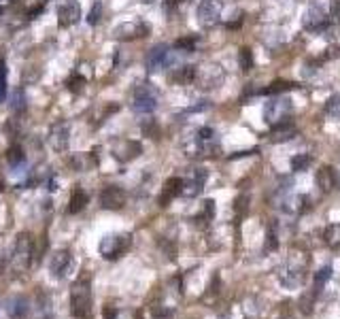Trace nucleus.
<instances>
[{
  "label": "nucleus",
  "instance_id": "31",
  "mask_svg": "<svg viewBox=\"0 0 340 319\" xmlns=\"http://www.w3.org/2000/svg\"><path fill=\"white\" fill-rule=\"evenodd\" d=\"M83 83H85V79H83V77H73V79H70V85H68V87L73 89V92H79Z\"/></svg>",
  "mask_w": 340,
  "mask_h": 319
},
{
  "label": "nucleus",
  "instance_id": "28",
  "mask_svg": "<svg viewBox=\"0 0 340 319\" xmlns=\"http://www.w3.org/2000/svg\"><path fill=\"white\" fill-rule=\"evenodd\" d=\"M4 94H6V66L4 62H0V102L4 100Z\"/></svg>",
  "mask_w": 340,
  "mask_h": 319
},
{
  "label": "nucleus",
  "instance_id": "17",
  "mask_svg": "<svg viewBox=\"0 0 340 319\" xmlns=\"http://www.w3.org/2000/svg\"><path fill=\"white\" fill-rule=\"evenodd\" d=\"M293 136V126L289 121H279L272 130V140H287Z\"/></svg>",
  "mask_w": 340,
  "mask_h": 319
},
{
  "label": "nucleus",
  "instance_id": "29",
  "mask_svg": "<svg viewBox=\"0 0 340 319\" xmlns=\"http://www.w3.org/2000/svg\"><path fill=\"white\" fill-rule=\"evenodd\" d=\"M328 113L332 115V117L340 119V98H338V96H334V98L328 102Z\"/></svg>",
  "mask_w": 340,
  "mask_h": 319
},
{
  "label": "nucleus",
  "instance_id": "30",
  "mask_svg": "<svg viewBox=\"0 0 340 319\" xmlns=\"http://www.w3.org/2000/svg\"><path fill=\"white\" fill-rule=\"evenodd\" d=\"M177 47L179 49H185V51H191V49H194V38H179Z\"/></svg>",
  "mask_w": 340,
  "mask_h": 319
},
{
  "label": "nucleus",
  "instance_id": "14",
  "mask_svg": "<svg viewBox=\"0 0 340 319\" xmlns=\"http://www.w3.org/2000/svg\"><path fill=\"white\" fill-rule=\"evenodd\" d=\"M6 311H9V317L11 319H24L28 315L30 311V300L26 296H15L9 300V306H6Z\"/></svg>",
  "mask_w": 340,
  "mask_h": 319
},
{
  "label": "nucleus",
  "instance_id": "22",
  "mask_svg": "<svg viewBox=\"0 0 340 319\" xmlns=\"http://www.w3.org/2000/svg\"><path fill=\"white\" fill-rule=\"evenodd\" d=\"M238 64H240L242 70H251V66H253V55H251V49H249V47H242L238 51Z\"/></svg>",
  "mask_w": 340,
  "mask_h": 319
},
{
  "label": "nucleus",
  "instance_id": "19",
  "mask_svg": "<svg viewBox=\"0 0 340 319\" xmlns=\"http://www.w3.org/2000/svg\"><path fill=\"white\" fill-rule=\"evenodd\" d=\"M70 164H73L79 172H83V170H87L89 166H94L96 160H89V156H85V153H77V156L70 158Z\"/></svg>",
  "mask_w": 340,
  "mask_h": 319
},
{
  "label": "nucleus",
  "instance_id": "27",
  "mask_svg": "<svg viewBox=\"0 0 340 319\" xmlns=\"http://www.w3.org/2000/svg\"><path fill=\"white\" fill-rule=\"evenodd\" d=\"M332 277V266H325V268H321V270L317 272V277H315V283H317V287H323V283L328 281Z\"/></svg>",
  "mask_w": 340,
  "mask_h": 319
},
{
  "label": "nucleus",
  "instance_id": "33",
  "mask_svg": "<svg viewBox=\"0 0 340 319\" xmlns=\"http://www.w3.org/2000/svg\"><path fill=\"white\" fill-rule=\"evenodd\" d=\"M0 191H2V181H0Z\"/></svg>",
  "mask_w": 340,
  "mask_h": 319
},
{
  "label": "nucleus",
  "instance_id": "20",
  "mask_svg": "<svg viewBox=\"0 0 340 319\" xmlns=\"http://www.w3.org/2000/svg\"><path fill=\"white\" fill-rule=\"evenodd\" d=\"M309 164H311V156H306V153H298V156L291 158V170H296V172L306 170Z\"/></svg>",
  "mask_w": 340,
  "mask_h": 319
},
{
  "label": "nucleus",
  "instance_id": "24",
  "mask_svg": "<svg viewBox=\"0 0 340 319\" xmlns=\"http://www.w3.org/2000/svg\"><path fill=\"white\" fill-rule=\"evenodd\" d=\"M6 160H9L11 166H17V164H24V151L19 147H11L9 153H6Z\"/></svg>",
  "mask_w": 340,
  "mask_h": 319
},
{
  "label": "nucleus",
  "instance_id": "34",
  "mask_svg": "<svg viewBox=\"0 0 340 319\" xmlns=\"http://www.w3.org/2000/svg\"><path fill=\"white\" fill-rule=\"evenodd\" d=\"M143 2H153V0H143Z\"/></svg>",
  "mask_w": 340,
  "mask_h": 319
},
{
  "label": "nucleus",
  "instance_id": "32",
  "mask_svg": "<svg viewBox=\"0 0 340 319\" xmlns=\"http://www.w3.org/2000/svg\"><path fill=\"white\" fill-rule=\"evenodd\" d=\"M105 319H115V309H105Z\"/></svg>",
  "mask_w": 340,
  "mask_h": 319
},
{
  "label": "nucleus",
  "instance_id": "5",
  "mask_svg": "<svg viewBox=\"0 0 340 319\" xmlns=\"http://www.w3.org/2000/svg\"><path fill=\"white\" fill-rule=\"evenodd\" d=\"M73 266H75L73 255H70V251H66V249L55 251L49 260V272H51V277H55V279H64L70 270H73Z\"/></svg>",
  "mask_w": 340,
  "mask_h": 319
},
{
  "label": "nucleus",
  "instance_id": "2",
  "mask_svg": "<svg viewBox=\"0 0 340 319\" xmlns=\"http://www.w3.org/2000/svg\"><path fill=\"white\" fill-rule=\"evenodd\" d=\"M32 262H34V242L28 234H19L15 240V249H13V268L22 272Z\"/></svg>",
  "mask_w": 340,
  "mask_h": 319
},
{
  "label": "nucleus",
  "instance_id": "11",
  "mask_svg": "<svg viewBox=\"0 0 340 319\" xmlns=\"http://www.w3.org/2000/svg\"><path fill=\"white\" fill-rule=\"evenodd\" d=\"M168 60V47L166 45H157V47H153L149 51V55H147V70L149 73H156L159 70Z\"/></svg>",
  "mask_w": 340,
  "mask_h": 319
},
{
  "label": "nucleus",
  "instance_id": "1",
  "mask_svg": "<svg viewBox=\"0 0 340 319\" xmlns=\"http://www.w3.org/2000/svg\"><path fill=\"white\" fill-rule=\"evenodd\" d=\"M70 313L77 319H92V293H89V279L81 277L75 281L70 292Z\"/></svg>",
  "mask_w": 340,
  "mask_h": 319
},
{
  "label": "nucleus",
  "instance_id": "16",
  "mask_svg": "<svg viewBox=\"0 0 340 319\" xmlns=\"http://www.w3.org/2000/svg\"><path fill=\"white\" fill-rule=\"evenodd\" d=\"M87 204V194L81 187H75L73 194H70V202H68V213L77 215L79 211H83V207Z\"/></svg>",
  "mask_w": 340,
  "mask_h": 319
},
{
  "label": "nucleus",
  "instance_id": "21",
  "mask_svg": "<svg viewBox=\"0 0 340 319\" xmlns=\"http://www.w3.org/2000/svg\"><path fill=\"white\" fill-rule=\"evenodd\" d=\"M194 77H196V68L194 66H183V68H179L177 73H175V81H179V83H189Z\"/></svg>",
  "mask_w": 340,
  "mask_h": 319
},
{
  "label": "nucleus",
  "instance_id": "25",
  "mask_svg": "<svg viewBox=\"0 0 340 319\" xmlns=\"http://www.w3.org/2000/svg\"><path fill=\"white\" fill-rule=\"evenodd\" d=\"M100 15H102V2H94L92 11H89V15H87V24L89 26H96V24L100 22Z\"/></svg>",
  "mask_w": 340,
  "mask_h": 319
},
{
  "label": "nucleus",
  "instance_id": "12",
  "mask_svg": "<svg viewBox=\"0 0 340 319\" xmlns=\"http://www.w3.org/2000/svg\"><path fill=\"white\" fill-rule=\"evenodd\" d=\"M183 187H185L183 179H179V177H172V179H168V181L164 183L162 196H159V202H162V207H166V204H168V202H170L175 196L183 194Z\"/></svg>",
  "mask_w": 340,
  "mask_h": 319
},
{
  "label": "nucleus",
  "instance_id": "7",
  "mask_svg": "<svg viewBox=\"0 0 340 319\" xmlns=\"http://www.w3.org/2000/svg\"><path fill=\"white\" fill-rule=\"evenodd\" d=\"M221 15V0H202L198 6V19L202 26H213Z\"/></svg>",
  "mask_w": 340,
  "mask_h": 319
},
{
  "label": "nucleus",
  "instance_id": "15",
  "mask_svg": "<svg viewBox=\"0 0 340 319\" xmlns=\"http://www.w3.org/2000/svg\"><path fill=\"white\" fill-rule=\"evenodd\" d=\"M336 183H338V177H336V170L332 168V166H323V168H319V172H317V185L323 191L334 189Z\"/></svg>",
  "mask_w": 340,
  "mask_h": 319
},
{
  "label": "nucleus",
  "instance_id": "6",
  "mask_svg": "<svg viewBox=\"0 0 340 319\" xmlns=\"http://www.w3.org/2000/svg\"><path fill=\"white\" fill-rule=\"evenodd\" d=\"M68 140H70V126L68 124L57 121L55 126H51V130H49V145L53 147L57 153L66 151Z\"/></svg>",
  "mask_w": 340,
  "mask_h": 319
},
{
  "label": "nucleus",
  "instance_id": "3",
  "mask_svg": "<svg viewBox=\"0 0 340 319\" xmlns=\"http://www.w3.org/2000/svg\"><path fill=\"white\" fill-rule=\"evenodd\" d=\"M130 242H132L130 234H108V236H105V239L100 240L98 251H100L102 258L115 260V258H119L124 251H128Z\"/></svg>",
  "mask_w": 340,
  "mask_h": 319
},
{
  "label": "nucleus",
  "instance_id": "13",
  "mask_svg": "<svg viewBox=\"0 0 340 319\" xmlns=\"http://www.w3.org/2000/svg\"><path fill=\"white\" fill-rule=\"evenodd\" d=\"M323 24H325V11H323V6H319V4L309 6L306 13H304V26H306V28L317 30V28H321Z\"/></svg>",
  "mask_w": 340,
  "mask_h": 319
},
{
  "label": "nucleus",
  "instance_id": "4",
  "mask_svg": "<svg viewBox=\"0 0 340 319\" xmlns=\"http://www.w3.org/2000/svg\"><path fill=\"white\" fill-rule=\"evenodd\" d=\"M132 106L136 113H153L157 106V94L153 92V87H149V85H140L136 92H134Z\"/></svg>",
  "mask_w": 340,
  "mask_h": 319
},
{
  "label": "nucleus",
  "instance_id": "23",
  "mask_svg": "<svg viewBox=\"0 0 340 319\" xmlns=\"http://www.w3.org/2000/svg\"><path fill=\"white\" fill-rule=\"evenodd\" d=\"M11 108L17 113H22L26 108V96H24V89H15V94H13L11 98Z\"/></svg>",
  "mask_w": 340,
  "mask_h": 319
},
{
  "label": "nucleus",
  "instance_id": "10",
  "mask_svg": "<svg viewBox=\"0 0 340 319\" xmlns=\"http://www.w3.org/2000/svg\"><path fill=\"white\" fill-rule=\"evenodd\" d=\"M289 108H291V105H289V100H274V102H268L266 105V121L268 124H274V121H279L281 119H285V115L289 113Z\"/></svg>",
  "mask_w": 340,
  "mask_h": 319
},
{
  "label": "nucleus",
  "instance_id": "26",
  "mask_svg": "<svg viewBox=\"0 0 340 319\" xmlns=\"http://www.w3.org/2000/svg\"><path fill=\"white\" fill-rule=\"evenodd\" d=\"M293 85L291 83H287V81H274V83H270V87L266 89L268 94H281V92H287V89H291Z\"/></svg>",
  "mask_w": 340,
  "mask_h": 319
},
{
  "label": "nucleus",
  "instance_id": "8",
  "mask_svg": "<svg viewBox=\"0 0 340 319\" xmlns=\"http://www.w3.org/2000/svg\"><path fill=\"white\" fill-rule=\"evenodd\" d=\"M81 17V6L77 0H68L66 4L60 6V11H57V22H60L62 28H68V26H75L79 22Z\"/></svg>",
  "mask_w": 340,
  "mask_h": 319
},
{
  "label": "nucleus",
  "instance_id": "18",
  "mask_svg": "<svg viewBox=\"0 0 340 319\" xmlns=\"http://www.w3.org/2000/svg\"><path fill=\"white\" fill-rule=\"evenodd\" d=\"M204 179H207V172H204V170L196 172V175H194V179H191V181L187 183V189H183V191H185V194H187V196H196L198 191L202 189V185H204Z\"/></svg>",
  "mask_w": 340,
  "mask_h": 319
},
{
  "label": "nucleus",
  "instance_id": "9",
  "mask_svg": "<svg viewBox=\"0 0 340 319\" xmlns=\"http://www.w3.org/2000/svg\"><path fill=\"white\" fill-rule=\"evenodd\" d=\"M124 200H126L124 191H121L119 187H115V185L106 187V189L100 194V207H102V209H111V211L121 209V207H124Z\"/></svg>",
  "mask_w": 340,
  "mask_h": 319
}]
</instances>
